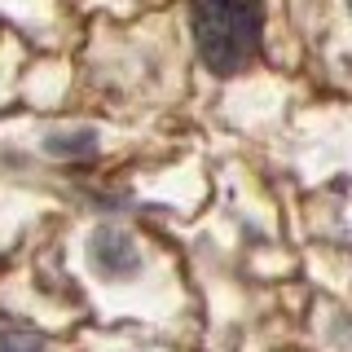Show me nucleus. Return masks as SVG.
<instances>
[{
	"label": "nucleus",
	"mask_w": 352,
	"mask_h": 352,
	"mask_svg": "<svg viewBox=\"0 0 352 352\" xmlns=\"http://www.w3.org/2000/svg\"><path fill=\"white\" fill-rule=\"evenodd\" d=\"M40 335L31 330H0V352H40Z\"/></svg>",
	"instance_id": "3"
},
{
	"label": "nucleus",
	"mask_w": 352,
	"mask_h": 352,
	"mask_svg": "<svg viewBox=\"0 0 352 352\" xmlns=\"http://www.w3.org/2000/svg\"><path fill=\"white\" fill-rule=\"evenodd\" d=\"M190 27H194L198 58L216 75H238L260 49L256 0H194Z\"/></svg>",
	"instance_id": "1"
},
{
	"label": "nucleus",
	"mask_w": 352,
	"mask_h": 352,
	"mask_svg": "<svg viewBox=\"0 0 352 352\" xmlns=\"http://www.w3.org/2000/svg\"><path fill=\"white\" fill-rule=\"evenodd\" d=\"M348 5H352V0H348Z\"/></svg>",
	"instance_id": "4"
},
{
	"label": "nucleus",
	"mask_w": 352,
	"mask_h": 352,
	"mask_svg": "<svg viewBox=\"0 0 352 352\" xmlns=\"http://www.w3.org/2000/svg\"><path fill=\"white\" fill-rule=\"evenodd\" d=\"M93 264L106 278H128V273H137L141 256L124 229H97L93 234Z\"/></svg>",
	"instance_id": "2"
}]
</instances>
